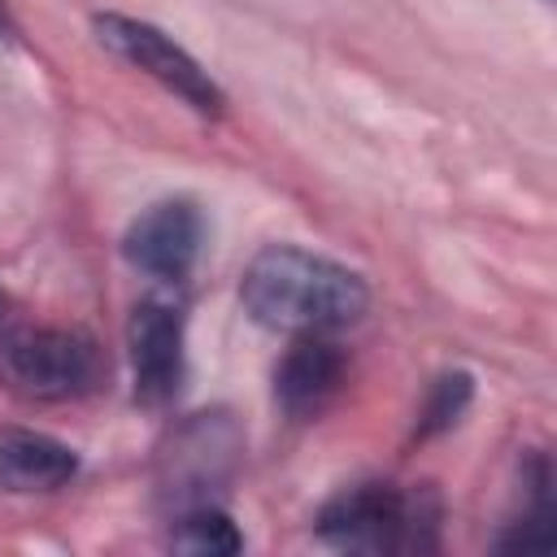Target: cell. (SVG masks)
<instances>
[{
	"label": "cell",
	"instance_id": "obj_6",
	"mask_svg": "<svg viewBox=\"0 0 557 557\" xmlns=\"http://www.w3.org/2000/svg\"><path fill=\"white\" fill-rule=\"evenodd\" d=\"M183 313L170 300H139L126 322V348H131V379H135V400L157 409L170 405L183 387L187 374V352H183Z\"/></svg>",
	"mask_w": 557,
	"mask_h": 557
},
{
	"label": "cell",
	"instance_id": "obj_3",
	"mask_svg": "<svg viewBox=\"0 0 557 557\" xmlns=\"http://www.w3.org/2000/svg\"><path fill=\"white\" fill-rule=\"evenodd\" d=\"M0 374L30 400H78L109 379V357L78 326H4Z\"/></svg>",
	"mask_w": 557,
	"mask_h": 557
},
{
	"label": "cell",
	"instance_id": "obj_11",
	"mask_svg": "<svg viewBox=\"0 0 557 557\" xmlns=\"http://www.w3.org/2000/svg\"><path fill=\"white\" fill-rule=\"evenodd\" d=\"M17 35H22V30H17V22H13V17H9V9L0 4V52L17 48Z\"/></svg>",
	"mask_w": 557,
	"mask_h": 557
},
{
	"label": "cell",
	"instance_id": "obj_1",
	"mask_svg": "<svg viewBox=\"0 0 557 557\" xmlns=\"http://www.w3.org/2000/svg\"><path fill=\"white\" fill-rule=\"evenodd\" d=\"M239 300L252 322L283 335H335L370 309V287L357 270L326 252H309L296 244L261 248L244 278Z\"/></svg>",
	"mask_w": 557,
	"mask_h": 557
},
{
	"label": "cell",
	"instance_id": "obj_8",
	"mask_svg": "<svg viewBox=\"0 0 557 557\" xmlns=\"http://www.w3.org/2000/svg\"><path fill=\"white\" fill-rule=\"evenodd\" d=\"M78 474V453L44 431H0V487L30 496L57 492Z\"/></svg>",
	"mask_w": 557,
	"mask_h": 557
},
{
	"label": "cell",
	"instance_id": "obj_9",
	"mask_svg": "<svg viewBox=\"0 0 557 557\" xmlns=\"http://www.w3.org/2000/svg\"><path fill=\"white\" fill-rule=\"evenodd\" d=\"M170 548H178V553L231 557V553L244 548V535H239V527L231 522L226 509L200 500V505H187V509L174 518V527H170Z\"/></svg>",
	"mask_w": 557,
	"mask_h": 557
},
{
	"label": "cell",
	"instance_id": "obj_10",
	"mask_svg": "<svg viewBox=\"0 0 557 557\" xmlns=\"http://www.w3.org/2000/svg\"><path fill=\"white\" fill-rule=\"evenodd\" d=\"M470 392H474V387H470V374H461V370L435 379V387H431V396H426V409H422V435L453 426V422L466 413Z\"/></svg>",
	"mask_w": 557,
	"mask_h": 557
},
{
	"label": "cell",
	"instance_id": "obj_12",
	"mask_svg": "<svg viewBox=\"0 0 557 557\" xmlns=\"http://www.w3.org/2000/svg\"><path fill=\"white\" fill-rule=\"evenodd\" d=\"M9 326V313H4V296H0V331Z\"/></svg>",
	"mask_w": 557,
	"mask_h": 557
},
{
	"label": "cell",
	"instance_id": "obj_7",
	"mask_svg": "<svg viewBox=\"0 0 557 557\" xmlns=\"http://www.w3.org/2000/svg\"><path fill=\"white\" fill-rule=\"evenodd\" d=\"M344 370L348 361L326 335H300L274 370V400L292 418H313L335 400Z\"/></svg>",
	"mask_w": 557,
	"mask_h": 557
},
{
	"label": "cell",
	"instance_id": "obj_5",
	"mask_svg": "<svg viewBox=\"0 0 557 557\" xmlns=\"http://www.w3.org/2000/svg\"><path fill=\"white\" fill-rule=\"evenodd\" d=\"M200 244H205V218L196 209V200L187 196H170V200H157L148 205L122 235V257L157 278V283H183L191 270H196V257H200Z\"/></svg>",
	"mask_w": 557,
	"mask_h": 557
},
{
	"label": "cell",
	"instance_id": "obj_2",
	"mask_svg": "<svg viewBox=\"0 0 557 557\" xmlns=\"http://www.w3.org/2000/svg\"><path fill=\"white\" fill-rule=\"evenodd\" d=\"M318 535L344 553H426L435 548L440 505L431 492L357 483L318 509Z\"/></svg>",
	"mask_w": 557,
	"mask_h": 557
},
{
	"label": "cell",
	"instance_id": "obj_4",
	"mask_svg": "<svg viewBox=\"0 0 557 557\" xmlns=\"http://www.w3.org/2000/svg\"><path fill=\"white\" fill-rule=\"evenodd\" d=\"M96 44L109 48L117 61H126L131 70L148 74L152 83H161L170 96H178L187 109H196L200 117H222L226 109V91L218 87V78L183 48L174 44L161 26L131 17V13H96L91 17Z\"/></svg>",
	"mask_w": 557,
	"mask_h": 557
}]
</instances>
